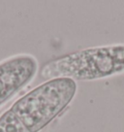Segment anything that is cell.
Masks as SVG:
<instances>
[{"instance_id": "6da1fadb", "label": "cell", "mask_w": 124, "mask_h": 132, "mask_svg": "<svg viewBox=\"0 0 124 132\" xmlns=\"http://www.w3.org/2000/svg\"><path fill=\"white\" fill-rule=\"evenodd\" d=\"M124 72V44L82 50L43 66L42 78L90 81Z\"/></svg>"}, {"instance_id": "7a4b0ae2", "label": "cell", "mask_w": 124, "mask_h": 132, "mask_svg": "<svg viewBox=\"0 0 124 132\" xmlns=\"http://www.w3.org/2000/svg\"><path fill=\"white\" fill-rule=\"evenodd\" d=\"M77 82L72 79L49 80L16 101L11 111L30 132H38L72 102Z\"/></svg>"}, {"instance_id": "3957f363", "label": "cell", "mask_w": 124, "mask_h": 132, "mask_svg": "<svg viewBox=\"0 0 124 132\" xmlns=\"http://www.w3.org/2000/svg\"><path fill=\"white\" fill-rule=\"evenodd\" d=\"M38 63L29 54H21L0 63V103L25 87L36 75Z\"/></svg>"}, {"instance_id": "277c9868", "label": "cell", "mask_w": 124, "mask_h": 132, "mask_svg": "<svg viewBox=\"0 0 124 132\" xmlns=\"http://www.w3.org/2000/svg\"><path fill=\"white\" fill-rule=\"evenodd\" d=\"M0 132H30L11 110L0 117Z\"/></svg>"}, {"instance_id": "5b68a950", "label": "cell", "mask_w": 124, "mask_h": 132, "mask_svg": "<svg viewBox=\"0 0 124 132\" xmlns=\"http://www.w3.org/2000/svg\"><path fill=\"white\" fill-rule=\"evenodd\" d=\"M0 105H1V103H0Z\"/></svg>"}]
</instances>
